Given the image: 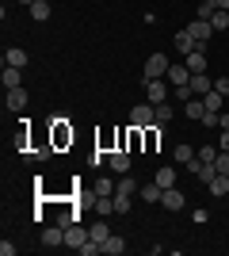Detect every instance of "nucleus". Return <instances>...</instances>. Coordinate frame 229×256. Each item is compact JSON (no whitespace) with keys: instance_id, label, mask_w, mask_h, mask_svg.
Masks as SVG:
<instances>
[{"instance_id":"28","label":"nucleus","mask_w":229,"mask_h":256,"mask_svg":"<svg viewBox=\"0 0 229 256\" xmlns=\"http://www.w3.org/2000/svg\"><path fill=\"white\" fill-rule=\"evenodd\" d=\"M172 104H168V100H164V104H157V126H161V122H172Z\"/></svg>"},{"instance_id":"15","label":"nucleus","mask_w":229,"mask_h":256,"mask_svg":"<svg viewBox=\"0 0 229 256\" xmlns=\"http://www.w3.org/2000/svg\"><path fill=\"white\" fill-rule=\"evenodd\" d=\"M184 111H187V118H191V122H203V115H207V104H203V100H187L184 104Z\"/></svg>"},{"instance_id":"24","label":"nucleus","mask_w":229,"mask_h":256,"mask_svg":"<svg viewBox=\"0 0 229 256\" xmlns=\"http://www.w3.org/2000/svg\"><path fill=\"white\" fill-rule=\"evenodd\" d=\"M222 100H226V96H222L218 88H210L207 96H203V104H207V111H222Z\"/></svg>"},{"instance_id":"39","label":"nucleus","mask_w":229,"mask_h":256,"mask_svg":"<svg viewBox=\"0 0 229 256\" xmlns=\"http://www.w3.org/2000/svg\"><path fill=\"white\" fill-rule=\"evenodd\" d=\"M218 8H222V12H229V0H218Z\"/></svg>"},{"instance_id":"18","label":"nucleus","mask_w":229,"mask_h":256,"mask_svg":"<svg viewBox=\"0 0 229 256\" xmlns=\"http://www.w3.org/2000/svg\"><path fill=\"white\" fill-rule=\"evenodd\" d=\"M184 62H187V69H191V73H207V50H195V54H187Z\"/></svg>"},{"instance_id":"2","label":"nucleus","mask_w":229,"mask_h":256,"mask_svg":"<svg viewBox=\"0 0 229 256\" xmlns=\"http://www.w3.org/2000/svg\"><path fill=\"white\" fill-rule=\"evenodd\" d=\"M130 126H157V107H153L149 104V100H145V104H138V107H134V111H130Z\"/></svg>"},{"instance_id":"30","label":"nucleus","mask_w":229,"mask_h":256,"mask_svg":"<svg viewBox=\"0 0 229 256\" xmlns=\"http://www.w3.org/2000/svg\"><path fill=\"white\" fill-rule=\"evenodd\" d=\"M115 214H130V195H115Z\"/></svg>"},{"instance_id":"11","label":"nucleus","mask_w":229,"mask_h":256,"mask_svg":"<svg viewBox=\"0 0 229 256\" xmlns=\"http://www.w3.org/2000/svg\"><path fill=\"white\" fill-rule=\"evenodd\" d=\"M187 84H191V96H207L210 88H214V80H210L207 73H191V80H187Z\"/></svg>"},{"instance_id":"29","label":"nucleus","mask_w":229,"mask_h":256,"mask_svg":"<svg viewBox=\"0 0 229 256\" xmlns=\"http://www.w3.org/2000/svg\"><path fill=\"white\" fill-rule=\"evenodd\" d=\"M161 134L164 130H149L145 126V150H157V146H161Z\"/></svg>"},{"instance_id":"20","label":"nucleus","mask_w":229,"mask_h":256,"mask_svg":"<svg viewBox=\"0 0 229 256\" xmlns=\"http://www.w3.org/2000/svg\"><path fill=\"white\" fill-rule=\"evenodd\" d=\"M103 252H107V256H122V252H126V241H122L119 234H111L107 241H103Z\"/></svg>"},{"instance_id":"17","label":"nucleus","mask_w":229,"mask_h":256,"mask_svg":"<svg viewBox=\"0 0 229 256\" xmlns=\"http://www.w3.org/2000/svg\"><path fill=\"white\" fill-rule=\"evenodd\" d=\"M176 164H187V168H191V164H195L199 160V150H191V146H176Z\"/></svg>"},{"instance_id":"13","label":"nucleus","mask_w":229,"mask_h":256,"mask_svg":"<svg viewBox=\"0 0 229 256\" xmlns=\"http://www.w3.org/2000/svg\"><path fill=\"white\" fill-rule=\"evenodd\" d=\"M187 31L195 34L199 42H210V34H214V27H210V20H191V27Z\"/></svg>"},{"instance_id":"19","label":"nucleus","mask_w":229,"mask_h":256,"mask_svg":"<svg viewBox=\"0 0 229 256\" xmlns=\"http://www.w3.org/2000/svg\"><path fill=\"white\" fill-rule=\"evenodd\" d=\"M4 65H15V69H23V65H27V50H19V46L4 50Z\"/></svg>"},{"instance_id":"14","label":"nucleus","mask_w":229,"mask_h":256,"mask_svg":"<svg viewBox=\"0 0 229 256\" xmlns=\"http://www.w3.org/2000/svg\"><path fill=\"white\" fill-rule=\"evenodd\" d=\"M107 164H111L115 172H130V150H115V153L107 157Z\"/></svg>"},{"instance_id":"6","label":"nucleus","mask_w":229,"mask_h":256,"mask_svg":"<svg viewBox=\"0 0 229 256\" xmlns=\"http://www.w3.org/2000/svg\"><path fill=\"white\" fill-rule=\"evenodd\" d=\"M161 206H164V210H180V206H184V192H180L176 184H172V188H164V192H161Z\"/></svg>"},{"instance_id":"34","label":"nucleus","mask_w":229,"mask_h":256,"mask_svg":"<svg viewBox=\"0 0 229 256\" xmlns=\"http://www.w3.org/2000/svg\"><path fill=\"white\" fill-rule=\"evenodd\" d=\"M214 88H218L222 96H229V76H218V80H214Z\"/></svg>"},{"instance_id":"12","label":"nucleus","mask_w":229,"mask_h":256,"mask_svg":"<svg viewBox=\"0 0 229 256\" xmlns=\"http://www.w3.org/2000/svg\"><path fill=\"white\" fill-rule=\"evenodd\" d=\"M27 92H23V88H8V96H4V104H8V111H23V107H27Z\"/></svg>"},{"instance_id":"1","label":"nucleus","mask_w":229,"mask_h":256,"mask_svg":"<svg viewBox=\"0 0 229 256\" xmlns=\"http://www.w3.org/2000/svg\"><path fill=\"white\" fill-rule=\"evenodd\" d=\"M168 96H172V88H168V80H164V76H153V80H145V100H149L153 107L164 104Z\"/></svg>"},{"instance_id":"40","label":"nucleus","mask_w":229,"mask_h":256,"mask_svg":"<svg viewBox=\"0 0 229 256\" xmlns=\"http://www.w3.org/2000/svg\"><path fill=\"white\" fill-rule=\"evenodd\" d=\"M203 4H214V8H218V0H203Z\"/></svg>"},{"instance_id":"36","label":"nucleus","mask_w":229,"mask_h":256,"mask_svg":"<svg viewBox=\"0 0 229 256\" xmlns=\"http://www.w3.org/2000/svg\"><path fill=\"white\" fill-rule=\"evenodd\" d=\"M0 256H15V245H11V241H0Z\"/></svg>"},{"instance_id":"33","label":"nucleus","mask_w":229,"mask_h":256,"mask_svg":"<svg viewBox=\"0 0 229 256\" xmlns=\"http://www.w3.org/2000/svg\"><path fill=\"white\" fill-rule=\"evenodd\" d=\"M214 164H218V172H226V176H229V153H226V150L218 153V160H214Z\"/></svg>"},{"instance_id":"41","label":"nucleus","mask_w":229,"mask_h":256,"mask_svg":"<svg viewBox=\"0 0 229 256\" xmlns=\"http://www.w3.org/2000/svg\"><path fill=\"white\" fill-rule=\"evenodd\" d=\"M19 4H27V8H31V4H34V0H19Z\"/></svg>"},{"instance_id":"27","label":"nucleus","mask_w":229,"mask_h":256,"mask_svg":"<svg viewBox=\"0 0 229 256\" xmlns=\"http://www.w3.org/2000/svg\"><path fill=\"white\" fill-rule=\"evenodd\" d=\"M138 192V184H134V176H122L119 184H115V195H134Z\"/></svg>"},{"instance_id":"37","label":"nucleus","mask_w":229,"mask_h":256,"mask_svg":"<svg viewBox=\"0 0 229 256\" xmlns=\"http://www.w3.org/2000/svg\"><path fill=\"white\" fill-rule=\"evenodd\" d=\"M218 126H222V130H229V111H222V115H218Z\"/></svg>"},{"instance_id":"9","label":"nucleus","mask_w":229,"mask_h":256,"mask_svg":"<svg viewBox=\"0 0 229 256\" xmlns=\"http://www.w3.org/2000/svg\"><path fill=\"white\" fill-rule=\"evenodd\" d=\"M84 241H88V230H84V226H65V245L69 248H80V245H84Z\"/></svg>"},{"instance_id":"10","label":"nucleus","mask_w":229,"mask_h":256,"mask_svg":"<svg viewBox=\"0 0 229 256\" xmlns=\"http://www.w3.org/2000/svg\"><path fill=\"white\" fill-rule=\"evenodd\" d=\"M207 192L214 195V199H229V176H226V172H218V176L207 184Z\"/></svg>"},{"instance_id":"31","label":"nucleus","mask_w":229,"mask_h":256,"mask_svg":"<svg viewBox=\"0 0 229 256\" xmlns=\"http://www.w3.org/2000/svg\"><path fill=\"white\" fill-rule=\"evenodd\" d=\"M218 146H203V150H199V160H218Z\"/></svg>"},{"instance_id":"5","label":"nucleus","mask_w":229,"mask_h":256,"mask_svg":"<svg viewBox=\"0 0 229 256\" xmlns=\"http://www.w3.org/2000/svg\"><path fill=\"white\" fill-rule=\"evenodd\" d=\"M164 80L172 88H184L187 80H191V69H187V62H176V65H168V73H164Z\"/></svg>"},{"instance_id":"26","label":"nucleus","mask_w":229,"mask_h":256,"mask_svg":"<svg viewBox=\"0 0 229 256\" xmlns=\"http://www.w3.org/2000/svg\"><path fill=\"white\" fill-rule=\"evenodd\" d=\"M210 27H214V31H229V12H214V16H210Z\"/></svg>"},{"instance_id":"3","label":"nucleus","mask_w":229,"mask_h":256,"mask_svg":"<svg viewBox=\"0 0 229 256\" xmlns=\"http://www.w3.org/2000/svg\"><path fill=\"white\" fill-rule=\"evenodd\" d=\"M50 142H54V150L73 146V126H69L65 118H54V126H50Z\"/></svg>"},{"instance_id":"25","label":"nucleus","mask_w":229,"mask_h":256,"mask_svg":"<svg viewBox=\"0 0 229 256\" xmlns=\"http://www.w3.org/2000/svg\"><path fill=\"white\" fill-rule=\"evenodd\" d=\"M88 237H92V241H99V245H103V241H107V237H111L107 222H96V226H92V230H88Z\"/></svg>"},{"instance_id":"16","label":"nucleus","mask_w":229,"mask_h":256,"mask_svg":"<svg viewBox=\"0 0 229 256\" xmlns=\"http://www.w3.org/2000/svg\"><path fill=\"white\" fill-rule=\"evenodd\" d=\"M8 88H23V69L4 65V92H8Z\"/></svg>"},{"instance_id":"21","label":"nucleus","mask_w":229,"mask_h":256,"mask_svg":"<svg viewBox=\"0 0 229 256\" xmlns=\"http://www.w3.org/2000/svg\"><path fill=\"white\" fill-rule=\"evenodd\" d=\"M161 192H164V188H161L157 180H153V184H145V188H138V195H142L145 203H161Z\"/></svg>"},{"instance_id":"35","label":"nucleus","mask_w":229,"mask_h":256,"mask_svg":"<svg viewBox=\"0 0 229 256\" xmlns=\"http://www.w3.org/2000/svg\"><path fill=\"white\" fill-rule=\"evenodd\" d=\"M99 195H115V184H111V180H99Z\"/></svg>"},{"instance_id":"23","label":"nucleus","mask_w":229,"mask_h":256,"mask_svg":"<svg viewBox=\"0 0 229 256\" xmlns=\"http://www.w3.org/2000/svg\"><path fill=\"white\" fill-rule=\"evenodd\" d=\"M157 184H161V188H172V184H176V168H172V164L157 168Z\"/></svg>"},{"instance_id":"32","label":"nucleus","mask_w":229,"mask_h":256,"mask_svg":"<svg viewBox=\"0 0 229 256\" xmlns=\"http://www.w3.org/2000/svg\"><path fill=\"white\" fill-rule=\"evenodd\" d=\"M214 12H218V8H214V4H203V0H199V16H195V20H210Z\"/></svg>"},{"instance_id":"8","label":"nucleus","mask_w":229,"mask_h":256,"mask_svg":"<svg viewBox=\"0 0 229 256\" xmlns=\"http://www.w3.org/2000/svg\"><path fill=\"white\" fill-rule=\"evenodd\" d=\"M42 245L46 248H61V245H65V226H50V230H42Z\"/></svg>"},{"instance_id":"4","label":"nucleus","mask_w":229,"mask_h":256,"mask_svg":"<svg viewBox=\"0 0 229 256\" xmlns=\"http://www.w3.org/2000/svg\"><path fill=\"white\" fill-rule=\"evenodd\" d=\"M168 58H164V54H149V58H145V80H153V76H164L168 73Z\"/></svg>"},{"instance_id":"7","label":"nucleus","mask_w":229,"mask_h":256,"mask_svg":"<svg viewBox=\"0 0 229 256\" xmlns=\"http://www.w3.org/2000/svg\"><path fill=\"white\" fill-rule=\"evenodd\" d=\"M199 46H203V42H199V38H195L191 31H176V50L184 54V58H187V54H195Z\"/></svg>"},{"instance_id":"38","label":"nucleus","mask_w":229,"mask_h":256,"mask_svg":"<svg viewBox=\"0 0 229 256\" xmlns=\"http://www.w3.org/2000/svg\"><path fill=\"white\" fill-rule=\"evenodd\" d=\"M222 150L229 153V130H222Z\"/></svg>"},{"instance_id":"22","label":"nucleus","mask_w":229,"mask_h":256,"mask_svg":"<svg viewBox=\"0 0 229 256\" xmlns=\"http://www.w3.org/2000/svg\"><path fill=\"white\" fill-rule=\"evenodd\" d=\"M31 20L34 23H46V20H50V0H34V4H31Z\"/></svg>"}]
</instances>
